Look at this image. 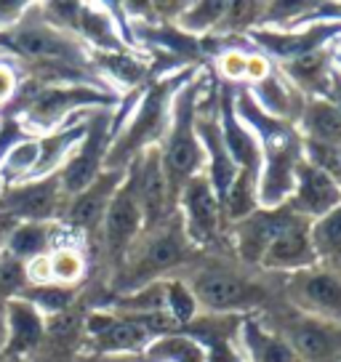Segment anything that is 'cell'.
<instances>
[{"label":"cell","instance_id":"cell-1","mask_svg":"<svg viewBox=\"0 0 341 362\" xmlns=\"http://www.w3.org/2000/svg\"><path fill=\"white\" fill-rule=\"evenodd\" d=\"M235 115L240 123L256 136L262 152V176H259V205L277 208L294 194L296 165L304 160V139L299 128L285 120L264 115L250 99L245 86H235Z\"/></svg>","mask_w":341,"mask_h":362},{"label":"cell","instance_id":"cell-2","mask_svg":"<svg viewBox=\"0 0 341 362\" xmlns=\"http://www.w3.org/2000/svg\"><path fill=\"white\" fill-rule=\"evenodd\" d=\"M117 102L115 90L88 83H40L24 78L3 117H16L24 134L46 136L78 123L88 110H112Z\"/></svg>","mask_w":341,"mask_h":362},{"label":"cell","instance_id":"cell-3","mask_svg":"<svg viewBox=\"0 0 341 362\" xmlns=\"http://www.w3.org/2000/svg\"><path fill=\"white\" fill-rule=\"evenodd\" d=\"M195 75H197V67H187L182 72L152 80L141 88L137 107L131 110L125 125L117 131V136L110 144V152H107V160H104V170H125L144 149L160 147V141H163V136H166L170 125L173 96Z\"/></svg>","mask_w":341,"mask_h":362},{"label":"cell","instance_id":"cell-4","mask_svg":"<svg viewBox=\"0 0 341 362\" xmlns=\"http://www.w3.org/2000/svg\"><path fill=\"white\" fill-rule=\"evenodd\" d=\"M195 256V245L187 240L182 229L179 211L170 216L166 224L155 229H144L139 240L128 248L123 261L115 267L112 296L134 293L139 288L166 280V274L182 269Z\"/></svg>","mask_w":341,"mask_h":362},{"label":"cell","instance_id":"cell-5","mask_svg":"<svg viewBox=\"0 0 341 362\" xmlns=\"http://www.w3.org/2000/svg\"><path fill=\"white\" fill-rule=\"evenodd\" d=\"M205 80H208V75L197 69V75L190 83H184L179 93L173 96L170 125L158 147L163 173H166V181H168L173 203H176L179 192L184 189V184L205 170V155L200 141H197V131H195L197 99H200Z\"/></svg>","mask_w":341,"mask_h":362},{"label":"cell","instance_id":"cell-6","mask_svg":"<svg viewBox=\"0 0 341 362\" xmlns=\"http://www.w3.org/2000/svg\"><path fill=\"white\" fill-rule=\"evenodd\" d=\"M192 280L187 283L205 315H250L267 301V288L248 280L243 272H229L221 261H205L195 267Z\"/></svg>","mask_w":341,"mask_h":362},{"label":"cell","instance_id":"cell-7","mask_svg":"<svg viewBox=\"0 0 341 362\" xmlns=\"http://www.w3.org/2000/svg\"><path fill=\"white\" fill-rule=\"evenodd\" d=\"M285 298L296 312L341 328V261H318L309 269L285 274Z\"/></svg>","mask_w":341,"mask_h":362},{"label":"cell","instance_id":"cell-8","mask_svg":"<svg viewBox=\"0 0 341 362\" xmlns=\"http://www.w3.org/2000/svg\"><path fill=\"white\" fill-rule=\"evenodd\" d=\"M69 197L62 189L59 173L30 179L13 187L0 189V216L11 218L16 224L33 221V224H59L67 208Z\"/></svg>","mask_w":341,"mask_h":362},{"label":"cell","instance_id":"cell-9","mask_svg":"<svg viewBox=\"0 0 341 362\" xmlns=\"http://www.w3.org/2000/svg\"><path fill=\"white\" fill-rule=\"evenodd\" d=\"M176 211L182 218L184 235L195 245V250L221 248L227 229L221 218V205L205 179V173H197L195 179L184 184V189L176 197Z\"/></svg>","mask_w":341,"mask_h":362},{"label":"cell","instance_id":"cell-10","mask_svg":"<svg viewBox=\"0 0 341 362\" xmlns=\"http://www.w3.org/2000/svg\"><path fill=\"white\" fill-rule=\"evenodd\" d=\"M112 110H91L86 115V136L59 170V181L67 197L83 192L104 170V160L112 144Z\"/></svg>","mask_w":341,"mask_h":362},{"label":"cell","instance_id":"cell-11","mask_svg":"<svg viewBox=\"0 0 341 362\" xmlns=\"http://www.w3.org/2000/svg\"><path fill=\"white\" fill-rule=\"evenodd\" d=\"M341 37V22H309L296 30H270V27H256L248 33V40L264 57L277 64L294 62L299 57H307L323 45L336 43Z\"/></svg>","mask_w":341,"mask_h":362},{"label":"cell","instance_id":"cell-12","mask_svg":"<svg viewBox=\"0 0 341 362\" xmlns=\"http://www.w3.org/2000/svg\"><path fill=\"white\" fill-rule=\"evenodd\" d=\"M83 336L88 341L91 357H120V354L139 357L152 344V336L137 320L110 309H96L91 315H86Z\"/></svg>","mask_w":341,"mask_h":362},{"label":"cell","instance_id":"cell-13","mask_svg":"<svg viewBox=\"0 0 341 362\" xmlns=\"http://www.w3.org/2000/svg\"><path fill=\"white\" fill-rule=\"evenodd\" d=\"M102 243L107 259L112 261V267H117L128 248L139 240V235L144 232V216H141V205L137 197V184L131 170L125 168V179L117 187L115 197L110 200V208L102 218Z\"/></svg>","mask_w":341,"mask_h":362},{"label":"cell","instance_id":"cell-14","mask_svg":"<svg viewBox=\"0 0 341 362\" xmlns=\"http://www.w3.org/2000/svg\"><path fill=\"white\" fill-rule=\"evenodd\" d=\"M288 341L299 362H341V328L318 317L291 312L274 330Z\"/></svg>","mask_w":341,"mask_h":362},{"label":"cell","instance_id":"cell-15","mask_svg":"<svg viewBox=\"0 0 341 362\" xmlns=\"http://www.w3.org/2000/svg\"><path fill=\"white\" fill-rule=\"evenodd\" d=\"M123 179H125V170H102L83 192L69 197V203L64 208L59 224L64 226L69 235H75V238L78 235L80 238H88L93 232H99L104 214L110 208V200L115 197V192L123 184Z\"/></svg>","mask_w":341,"mask_h":362},{"label":"cell","instance_id":"cell-16","mask_svg":"<svg viewBox=\"0 0 341 362\" xmlns=\"http://www.w3.org/2000/svg\"><path fill=\"white\" fill-rule=\"evenodd\" d=\"M309 226L312 221L299 216L291 208V214L280 226V232L267 245L259 269L262 272H277V274H294V272L309 269L318 264V256L312 250V238H309Z\"/></svg>","mask_w":341,"mask_h":362},{"label":"cell","instance_id":"cell-17","mask_svg":"<svg viewBox=\"0 0 341 362\" xmlns=\"http://www.w3.org/2000/svg\"><path fill=\"white\" fill-rule=\"evenodd\" d=\"M128 170H131L134 184H137V197L139 205H141V216H144V229H155V226L166 224L170 216L176 214V203L170 197L168 181H166V173H163L160 149H144L128 165Z\"/></svg>","mask_w":341,"mask_h":362},{"label":"cell","instance_id":"cell-18","mask_svg":"<svg viewBox=\"0 0 341 362\" xmlns=\"http://www.w3.org/2000/svg\"><path fill=\"white\" fill-rule=\"evenodd\" d=\"M240 322L243 315H200L182 328L184 336L200 344L205 362H243L240 351Z\"/></svg>","mask_w":341,"mask_h":362},{"label":"cell","instance_id":"cell-19","mask_svg":"<svg viewBox=\"0 0 341 362\" xmlns=\"http://www.w3.org/2000/svg\"><path fill=\"white\" fill-rule=\"evenodd\" d=\"M288 214H291V205L288 203L277 205V208H259L248 218H243V221L229 226L227 232L229 240H232V250L240 256V261H245V264L259 269V261H262L264 250L272 243L274 235L280 232V226L285 224Z\"/></svg>","mask_w":341,"mask_h":362},{"label":"cell","instance_id":"cell-20","mask_svg":"<svg viewBox=\"0 0 341 362\" xmlns=\"http://www.w3.org/2000/svg\"><path fill=\"white\" fill-rule=\"evenodd\" d=\"M288 205L299 216L315 221L328 211H333L336 205H341V184L336 179H330L328 173L318 170L315 165H309L307 160H301L296 165L294 194H291Z\"/></svg>","mask_w":341,"mask_h":362},{"label":"cell","instance_id":"cell-21","mask_svg":"<svg viewBox=\"0 0 341 362\" xmlns=\"http://www.w3.org/2000/svg\"><path fill=\"white\" fill-rule=\"evenodd\" d=\"M46 339V317L40 315L27 298L11 296L6 301V341H3V357L16 360L40 349Z\"/></svg>","mask_w":341,"mask_h":362},{"label":"cell","instance_id":"cell-22","mask_svg":"<svg viewBox=\"0 0 341 362\" xmlns=\"http://www.w3.org/2000/svg\"><path fill=\"white\" fill-rule=\"evenodd\" d=\"M288 83L294 86L304 99H325L330 86V75L336 69V43L323 45L307 57H299L294 62L277 64Z\"/></svg>","mask_w":341,"mask_h":362},{"label":"cell","instance_id":"cell-23","mask_svg":"<svg viewBox=\"0 0 341 362\" xmlns=\"http://www.w3.org/2000/svg\"><path fill=\"white\" fill-rule=\"evenodd\" d=\"M248 93L264 115L277 117V120H285V123H291V125H296L299 115L304 110V102H307V99L288 83V78H285L277 67H274L264 80L248 86Z\"/></svg>","mask_w":341,"mask_h":362},{"label":"cell","instance_id":"cell-24","mask_svg":"<svg viewBox=\"0 0 341 362\" xmlns=\"http://www.w3.org/2000/svg\"><path fill=\"white\" fill-rule=\"evenodd\" d=\"M240 351H243V362H299L288 341L267 328L262 317L256 315H243Z\"/></svg>","mask_w":341,"mask_h":362},{"label":"cell","instance_id":"cell-25","mask_svg":"<svg viewBox=\"0 0 341 362\" xmlns=\"http://www.w3.org/2000/svg\"><path fill=\"white\" fill-rule=\"evenodd\" d=\"M91 64L96 72H102L112 80L117 88L137 90L152 83V57L147 51H115V54H91Z\"/></svg>","mask_w":341,"mask_h":362},{"label":"cell","instance_id":"cell-26","mask_svg":"<svg viewBox=\"0 0 341 362\" xmlns=\"http://www.w3.org/2000/svg\"><path fill=\"white\" fill-rule=\"evenodd\" d=\"M86 115L80 117L78 123L67 125V128H59L54 134L37 136V160H35V170L30 179H43V176L59 173V170L64 168L69 155L78 149V144L86 136Z\"/></svg>","mask_w":341,"mask_h":362},{"label":"cell","instance_id":"cell-27","mask_svg":"<svg viewBox=\"0 0 341 362\" xmlns=\"http://www.w3.org/2000/svg\"><path fill=\"white\" fill-rule=\"evenodd\" d=\"M62 232H64L62 224H33V221L13 224L8 229V235H6L3 253L27 264V261L37 259V256H48L51 250L57 248Z\"/></svg>","mask_w":341,"mask_h":362},{"label":"cell","instance_id":"cell-28","mask_svg":"<svg viewBox=\"0 0 341 362\" xmlns=\"http://www.w3.org/2000/svg\"><path fill=\"white\" fill-rule=\"evenodd\" d=\"M296 128L307 141L341 147V110L328 99H307Z\"/></svg>","mask_w":341,"mask_h":362},{"label":"cell","instance_id":"cell-29","mask_svg":"<svg viewBox=\"0 0 341 362\" xmlns=\"http://www.w3.org/2000/svg\"><path fill=\"white\" fill-rule=\"evenodd\" d=\"M259 205V173H248V170H238L235 181L229 184L227 194L221 200V218H224V229L238 224L250 214H256Z\"/></svg>","mask_w":341,"mask_h":362},{"label":"cell","instance_id":"cell-30","mask_svg":"<svg viewBox=\"0 0 341 362\" xmlns=\"http://www.w3.org/2000/svg\"><path fill=\"white\" fill-rule=\"evenodd\" d=\"M48 267H51V283L75 288L88 272V259H86V250L75 243H59L48 253Z\"/></svg>","mask_w":341,"mask_h":362},{"label":"cell","instance_id":"cell-31","mask_svg":"<svg viewBox=\"0 0 341 362\" xmlns=\"http://www.w3.org/2000/svg\"><path fill=\"white\" fill-rule=\"evenodd\" d=\"M141 362H205V354L200 344L184 333L155 339L147 349L139 354Z\"/></svg>","mask_w":341,"mask_h":362},{"label":"cell","instance_id":"cell-32","mask_svg":"<svg viewBox=\"0 0 341 362\" xmlns=\"http://www.w3.org/2000/svg\"><path fill=\"white\" fill-rule=\"evenodd\" d=\"M35 160H37V136H24L13 144L6 158L0 163V184L3 187H13L30 181L35 170Z\"/></svg>","mask_w":341,"mask_h":362},{"label":"cell","instance_id":"cell-33","mask_svg":"<svg viewBox=\"0 0 341 362\" xmlns=\"http://www.w3.org/2000/svg\"><path fill=\"white\" fill-rule=\"evenodd\" d=\"M309 238L318 261H341V205L312 221Z\"/></svg>","mask_w":341,"mask_h":362},{"label":"cell","instance_id":"cell-34","mask_svg":"<svg viewBox=\"0 0 341 362\" xmlns=\"http://www.w3.org/2000/svg\"><path fill=\"white\" fill-rule=\"evenodd\" d=\"M224 8H227V3H187V8L184 13L173 22L176 30H182L184 35H190V37H205V35H211L216 30V24L221 22V16H224Z\"/></svg>","mask_w":341,"mask_h":362},{"label":"cell","instance_id":"cell-35","mask_svg":"<svg viewBox=\"0 0 341 362\" xmlns=\"http://www.w3.org/2000/svg\"><path fill=\"white\" fill-rule=\"evenodd\" d=\"M267 3H227L221 22L216 24V30L211 35L219 37H232V35H248L250 30H256L262 22V13Z\"/></svg>","mask_w":341,"mask_h":362},{"label":"cell","instance_id":"cell-36","mask_svg":"<svg viewBox=\"0 0 341 362\" xmlns=\"http://www.w3.org/2000/svg\"><path fill=\"white\" fill-rule=\"evenodd\" d=\"M166 312L173 317L179 328H187L195 317L200 315L197 298L182 277H166Z\"/></svg>","mask_w":341,"mask_h":362},{"label":"cell","instance_id":"cell-37","mask_svg":"<svg viewBox=\"0 0 341 362\" xmlns=\"http://www.w3.org/2000/svg\"><path fill=\"white\" fill-rule=\"evenodd\" d=\"M75 288H64V285H37V288H24L22 298H27L30 304L40 312L43 317H54L59 312H67L72 309V301H75Z\"/></svg>","mask_w":341,"mask_h":362},{"label":"cell","instance_id":"cell-38","mask_svg":"<svg viewBox=\"0 0 341 362\" xmlns=\"http://www.w3.org/2000/svg\"><path fill=\"white\" fill-rule=\"evenodd\" d=\"M304 160L341 184V147H328L304 139Z\"/></svg>","mask_w":341,"mask_h":362},{"label":"cell","instance_id":"cell-39","mask_svg":"<svg viewBox=\"0 0 341 362\" xmlns=\"http://www.w3.org/2000/svg\"><path fill=\"white\" fill-rule=\"evenodd\" d=\"M22 83L24 78L19 64H16V59L8 51H0V117L6 115V110L16 99V90H19Z\"/></svg>","mask_w":341,"mask_h":362},{"label":"cell","instance_id":"cell-40","mask_svg":"<svg viewBox=\"0 0 341 362\" xmlns=\"http://www.w3.org/2000/svg\"><path fill=\"white\" fill-rule=\"evenodd\" d=\"M27 288V274H24L22 261L11 259V256H0V291H6L8 298L19 296Z\"/></svg>","mask_w":341,"mask_h":362},{"label":"cell","instance_id":"cell-41","mask_svg":"<svg viewBox=\"0 0 341 362\" xmlns=\"http://www.w3.org/2000/svg\"><path fill=\"white\" fill-rule=\"evenodd\" d=\"M30 6L33 3H24V0H0V35L11 33L24 19V13L30 11Z\"/></svg>","mask_w":341,"mask_h":362},{"label":"cell","instance_id":"cell-42","mask_svg":"<svg viewBox=\"0 0 341 362\" xmlns=\"http://www.w3.org/2000/svg\"><path fill=\"white\" fill-rule=\"evenodd\" d=\"M24 128L22 123L16 120V117H0V163H3V158H6V152L19 141V139H24ZM0 189H3V184H0Z\"/></svg>","mask_w":341,"mask_h":362},{"label":"cell","instance_id":"cell-43","mask_svg":"<svg viewBox=\"0 0 341 362\" xmlns=\"http://www.w3.org/2000/svg\"><path fill=\"white\" fill-rule=\"evenodd\" d=\"M325 99H328V102H333L341 110V69L339 67L333 69V75H330V86H328Z\"/></svg>","mask_w":341,"mask_h":362},{"label":"cell","instance_id":"cell-44","mask_svg":"<svg viewBox=\"0 0 341 362\" xmlns=\"http://www.w3.org/2000/svg\"><path fill=\"white\" fill-rule=\"evenodd\" d=\"M91 362H141L134 354H120V357H93Z\"/></svg>","mask_w":341,"mask_h":362},{"label":"cell","instance_id":"cell-45","mask_svg":"<svg viewBox=\"0 0 341 362\" xmlns=\"http://www.w3.org/2000/svg\"><path fill=\"white\" fill-rule=\"evenodd\" d=\"M0 51H8V40H6V35H0Z\"/></svg>","mask_w":341,"mask_h":362},{"label":"cell","instance_id":"cell-46","mask_svg":"<svg viewBox=\"0 0 341 362\" xmlns=\"http://www.w3.org/2000/svg\"><path fill=\"white\" fill-rule=\"evenodd\" d=\"M336 57L341 59V37H339V40H336Z\"/></svg>","mask_w":341,"mask_h":362}]
</instances>
